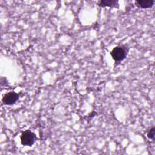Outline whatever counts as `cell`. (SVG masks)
<instances>
[{
  "label": "cell",
  "mask_w": 155,
  "mask_h": 155,
  "mask_svg": "<svg viewBox=\"0 0 155 155\" xmlns=\"http://www.w3.org/2000/svg\"><path fill=\"white\" fill-rule=\"evenodd\" d=\"M129 48L126 45H119L114 47L110 52V55L115 63H120L127 57Z\"/></svg>",
  "instance_id": "obj_1"
},
{
  "label": "cell",
  "mask_w": 155,
  "mask_h": 155,
  "mask_svg": "<svg viewBox=\"0 0 155 155\" xmlns=\"http://www.w3.org/2000/svg\"><path fill=\"white\" fill-rule=\"evenodd\" d=\"M20 139L21 143L23 146L31 147L36 142L38 138L33 131L28 129L22 132Z\"/></svg>",
  "instance_id": "obj_2"
},
{
  "label": "cell",
  "mask_w": 155,
  "mask_h": 155,
  "mask_svg": "<svg viewBox=\"0 0 155 155\" xmlns=\"http://www.w3.org/2000/svg\"><path fill=\"white\" fill-rule=\"evenodd\" d=\"M19 93L11 91L5 93L2 98V102L4 105H12L15 104L19 99Z\"/></svg>",
  "instance_id": "obj_3"
},
{
  "label": "cell",
  "mask_w": 155,
  "mask_h": 155,
  "mask_svg": "<svg viewBox=\"0 0 155 155\" xmlns=\"http://www.w3.org/2000/svg\"><path fill=\"white\" fill-rule=\"evenodd\" d=\"M97 5L101 7H110L118 8L119 2L116 0H101L97 2Z\"/></svg>",
  "instance_id": "obj_4"
},
{
  "label": "cell",
  "mask_w": 155,
  "mask_h": 155,
  "mask_svg": "<svg viewBox=\"0 0 155 155\" xmlns=\"http://www.w3.org/2000/svg\"><path fill=\"white\" fill-rule=\"evenodd\" d=\"M154 2V0H138L135 1V4L139 8L147 9L153 7Z\"/></svg>",
  "instance_id": "obj_5"
},
{
  "label": "cell",
  "mask_w": 155,
  "mask_h": 155,
  "mask_svg": "<svg viewBox=\"0 0 155 155\" xmlns=\"http://www.w3.org/2000/svg\"><path fill=\"white\" fill-rule=\"evenodd\" d=\"M147 136L149 139L154 140L155 137V127L153 126L147 132Z\"/></svg>",
  "instance_id": "obj_6"
}]
</instances>
